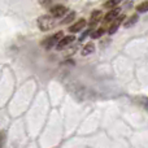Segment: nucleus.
<instances>
[{
	"instance_id": "obj_9",
	"label": "nucleus",
	"mask_w": 148,
	"mask_h": 148,
	"mask_svg": "<svg viewBox=\"0 0 148 148\" xmlns=\"http://www.w3.org/2000/svg\"><path fill=\"white\" fill-rule=\"evenodd\" d=\"M139 21V14H136V13H134V14H131L130 17L127 18L126 21H123V26H125L126 29L129 27H133L134 25H135L136 22Z\"/></svg>"
},
{
	"instance_id": "obj_16",
	"label": "nucleus",
	"mask_w": 148,
	"mask_h": 148,
	"mask_svg": "<svg viewBox=\"0 0 148 148\" xmlns=\"http://www.w3.org/2000/svg\"><path fill=\"white\" fill-rule=\"evenodd\" d=\"M91 31H92L91 29H88V30H87V31H84V33H83V34H82V35H81V38H79V40H78V42H83L84 39H86L87 36L90 35V34H91Z\"/></svg>"
},
{
	"instance_id": "obj_6",
	"label": "nucleus",
	"mask_w": 148,
	"mask_h": 148,
	"mask_svg": "<svg viewBox=\"0 0 148 148\" xmlns=\"http://www.w3.org/2000/svg\"><path fill=\"white\" fill-rule=\"evenodd\" d=\"M125 20H126V17H125L123 14H120V16H118V17L116 18V20L109 25V27H108V34H109V35H113V34H114L116 31L120 29V26L122 25Z\"/></svg>"
},
{
	"instance_id": "obj_8",
	"label": "nucleus",
	"mask_w": 148,
	"mask_h": 148,
	"mask_svg": "<svg viewBox=\"0 0 148 148\" xmlns=\"http://www.w3.org/2000/svg\"><path fill=\"white\" fill-rule=\"evenodd\" d=\"M75 40V36L74 35H66V36H62L61 39H60V42L57 43V46H56V49H62V48H65V47H68V46H70V44L73 43V42Z\"/></svg>"
},
{
	"instance_id": "obj_1",
	"label": "nucleus",
	"mask_w": 148,
	"mask_h": 148,
	"mask_svg": "<svg viewBox=\"0 0 148 148\" xmlns=\"http://www.w3.org/2000/svg\"><path fill=\"white\" fill-rule=\"evenodd\" d=\"M36 25H38V27L40 29V31L46 33V31L53 30V29L56 27V20H55L53 17H51L49 14H43L38 18Z\"/></svg>"
},
{
	"instance_id": "obj_2",
	"label": "nucleus",
	"mask_w": 148,
	"mask_h": 148,
	"mask_svg": "<svg viewBox=\"0 0 148 148\" xmlns=\"http://www.w3.org/2000/svg\"><path fill=\"white\" fill-rule=\"evenodd\" d=\"M62 36H64V33H62V31H57V33L49 35L48 38L43 39V40H42V46L46 49H51L57 46V43L60 42V39H61Z\"/></svg>"
},
{
	"instance_id": "obj_11",
	"label": "nucleus",
	"mask_w": 148,
	"mask_h": 148,
	"mask_svg": "<svg viewBox=\"0 0 148 148\" xmlns=\"http://www.w3.org/2000/svg\"><path fill=\"white\" fill-rule=\"evenodd\" d=\"M74 20H75V12L72 10V12L65 14V17L62 18V21H60V25H69V23H72Z\"/></svg>"
},
{
	"instance_id": "obj_13",
	"label": "nucleus",
	"mask_w": 148,
	"mask_h": 148,
	"mask_svg": "<svg viewBox=\"0 0 148 148\" xmlns=\"http://www.w3.org/2000/svg\"><path fill=\"white\" fill-rule=\"evenodd\" d=\"M120 0H109V1H105V3H103V8H105V9H108V10H110V9H113V8H116V7H118L120 5Z\"/></svg>"
},
{
	"instance_id": "obj_10",
	"label": "nucleus",
	"mask_w": 148,
	"mask_h": 148,
	"mask_svg": "<svg viewBox=\"0 0 148 148\" xmlns=\"http://www.w3.org/2000/svg\"><path fill=\"white\" fill-rule=\"evenodd\" d=\"M95 52V44L92 43V42H88V43L86 44V46L82 48V56H90V55H92Z\"/></svg>"
},
{
	"instance_id": "obj_7",
	"label": "nucleus",
	"mask_w": 148,
	"mask_h": 148,
	"mask_svg": "<svg viewBox=\"0 0 148 148\" xmlns=\"http://www.w3.org/2000/svg\"><path fill=\"white\" fill-rule=\"evenodd\" d=\"M86 25H87V21L84 20V18H79V20L75 21L73 25L69 26V31L72 33V35L73 34H77V33H81V31L86 27Z\"/></svg>"
},
{
	"instance_id": "obj_17",
	"label": "nucleus",
	"mask_w": 148,
	"mask_h": 148,
	"mask_svg": "<svg viewBox=\"0 0 148 148\" xmlns=\"http://www.w3.org/2000/svg\"><path fill=\"white\" fill-rule=\"evenodd\" d=\"M40 4L43 5V7H49V8H51L52 5H53V3H52V1H40Z\"/></svg>"
},
{
	"instance_id": "obj_15",
	"label": "nucleus",
	"mask_w": 148,
	"mask_h": 148,
	"mask_svg": "<svg viewBox=\"0 0 148 148\" xmlns=\"http://www.w3.org/2000/svg\"><path fill=\"white\" fill-rule=\"evenodd\" d=\"M5 142H7V131L1 130L0 131V148H4Z\"/></svg>"
},
{
	"instance_id": "obj_5",
	"label": "nucleus",
	"mask_w": 148,
	"mask_h": 148,
	"mask_svg": "<svg viewBox=\"0 0 148 148\" xmlns=\"http://www.w3.org/2000/svg\"><path fill=\"white\" fill-rule=\"evenodd\" d=\"M101 18H103V10L100 9H95L91 12V16H90V21H88V26L90 29H94L95 26H97V23L101 22Z\"/></svg>"
},
{
	"instance_id": "obj_12",
	"label": "nucleus",
	"mask_w": 148,
	"mask_h": 148,
	"mask_svg": "<svg viewBox=\"0 0 148 148\" xmlns=\"http://www.w3.org/2000/svg\"><path fill=\"white\" fill-rule=\"evenodd\" d=\"M104 34H105V29L104 27H99V29L92 30L91 34H90V36H91L92 39H99V38H101Z\"/></svg>"
},
{
	"instance_id": "obj_3",
	"label": "nucleus",
	"mask_w": 148,
	"mask_h": 148,
	"mask_svg": "<svg viewBox=\"0 0 148 148\" xmlns=\"http://www.w3.org/2000/svg\"><path fill=\"white\" fill-rule=\"evenodd\" d=\"M49 13H51V17H53L55 20L60 17H64L68 13V8L62 4H53L51 8H49Z\"/></svg>"
},
{
	"instance_id": "obj_4",
	"label": "nucleus",
	"mask_w": 148,
	"mask_h": 148,
	"mask_svg": "<svg viewBox=\"0 0 148 148\" xmlns=\"http://www.w3.org/2000/svg\"><path fill=\"white\" fill-rule=\"evenodd\" d=\"M121 10H122V9H121L120 7H116V8H113V9L108 10V13L104 16V18H103V23H104L105 26L110 25V23H112L113 21H114L116 18L121 14Z\"/></svg>"
},
{
	"instance_id": "obj_14",
	"label": "nucleus",
	"mask_w": 148,
	"mask_h": 148,
	"mask_svg": "<svg viewBox=\"0 0 148 148\" xmlns=\"http://www.w3.org/2000/svg\"><path fill=\"white\" fill-rule=\"evenodd\" d=\"M136 14H140V13H146L147 10H148V1H142V3H139L138 5H136Z\"/></svg>"
}]
</instances>
